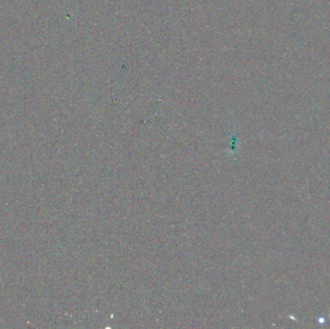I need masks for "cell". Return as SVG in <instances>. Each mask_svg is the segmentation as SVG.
Instances as JSON below:
<instances>
[]
</instances>
